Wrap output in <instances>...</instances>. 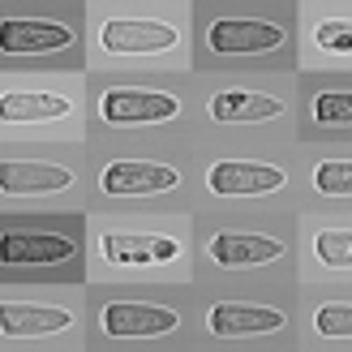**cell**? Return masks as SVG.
Segmentation results:
<instances>
[{
	"label": "cell",
	"instance_id": "19",
	"mask_svg": "<svg viewBox=\"0 0 352 352\" xmlns=\"http://www.w3.org/2000/svg\"><path fill=\"white\" fill-rule=\"evenodd\" d=\"M318 336H331V340H352V305H322L318 318Z\"/></svg>",
	"mask_w": 352,
	"mask_h": 352
},
{
	"label": "cell",
	"instance_id": "17",
	"mask_svg": "<svg viewBox=\"0 0 352 352\" xmlns=\"http://www.w3.org/2000/svg\"><path fill=\"white\" fill-rule=\"evenodd\" d=\"M314 189L327 198H352V160H327L314 168Z\"/></svg>",
	"mask_w": 352,
	"mask_h": 352
},
{
	"label": "cell",
	"instance_id": "20",
	"mask_svg": "<svg viewBox=\"0 0 352 352\" xmlns=\"http://www.w3.org/2000/svg\"><path fill=\"white\" fill-rule=\"evenodd\" d=\"M314 39L327 52H352V22L348 17H327V22L314 26Z\"/></svg>",
	"mask_w": 352,
	"mask_h": 352
},
{
	"label": "cell",
	"instance_id": "15",
	"mask_svg": "<svg viewBox=\"0 0 352 352\" xmlns=\"http://www.w3.org/2000/svg\"><path fill=\"white\" fill-rule=\"evenodd\" d=\"M103 254L112 262H133V267H151V262H168L176 254V241L164 236H108Z\"/></svg>",
	"mask_w": 352,
	"mask_h": 352
},
{
	"label": "cell",
	"instance_id": "7",
	"mask_svg": "<svg viewBox=\"0 0 352 352\" xmlns=\"http://www.w3.org/2000/svg\"><path fill=\"white\" fill-rule=\"evenodd\" d=\"M99 322L112 340H155V336H172L181 327V314L168 305H146V301H116V305H103Z\"/></svg>",
	"mask_w": 352,
	"mask_h": 352
},
{
	"label": "cell",
	"instance_id": "18",
	"mask_svg": "<svg viewBox=\"0 0 352 352\" xmlns=\"http://www.w3.org/2000/svg\"><path fill=\"white\" fill-rule=\"evenodd\" d=\"M314 120L318 125H352V91H322L314 95Z\"/></svg>",
	"mask_w": 352,
	"mask_h": 352
},
{
	"label": "cell",
	"instance_id": "14",
	"mask_svg": "<svg viewBox=\"0 0 352 352\" xmlns=\"http://www.w3.org/2000/svg\"><path fill=\"white\" fill-rule=\"evenodd\" d=\"M74 103L60 99V95H22V91H5L0 99V116L5 125H22V120H56V116H69Z\"/></svg>",
	"mask_w": 352,
	"mask_h": 352
},
{
	"label": "cell",
	"instance_id": "16",
	"mask_svg": "<svg viewBox=\"0 0 352 352\" xmlns=\"http://www.w3.org/2000/svg\"><path fill=\"white\" fill-rule=\"evenodd\" d=\"M314 254H318L322 267L336 271H352V232H340V228H327V232L314 236Z\"/></svg>",
	"mask_w": 352,
	"mask_h": 352
},
{
	"label": "cell",
	"instance_id": "1",
	"mask_svg": "<svg viewBox=\"0 0 352 352\" xmlns=\"http://www.w3.org/2000/svg\"><path fill=\"white\" fill-rule=\"evenodd\" d=\"M0 262L5 271H52L56 279H69V271L82 267V245L56 232H5Z\"/></svg>",
	"mask_w": 352,
	"mask_h": 352
},
{
	"label": "cell",
	"instance_id": "12",
	"mask_svg": "<svg viewBox=\"0 0 352 352\" xmlns=\"http://www.w3.org/2000/svg\"><path fill=\"white\" fill-rule=\"evenodd\" d=\"M74 327V314L56 305H5L0 336L5 340H34V336H56Z\"/></svg>",
	"mask_w": 352,
	"mask_h": 352
},
{
	"label": "cell",
	"instance_id": "11",
	"mask_svg": "<svg viewBox=\"0 0 352 352\" xmlns=\"http://www.w3.org/2000/svg\"><path fill=\"white\" fill-rule=\"evenodd\" d=\"M210 331L215 336H228V340H236V336H271V331H279L288 318H284V309H271V305H241V301H228V305H215L210 309Z\"/></svg>",
	"mask_w": 352,
	"mask_h": 352
},
{
	"label": "cell",
	"instance_id": "5",
	"mask_svg": "<svg viewBox=\"0 0 352 352\" xmlns=\"http://www.w3.org/2000/svg\"><path fill=\"white\" fill-rule=\"evenodd\" d=\"M99 185L112 198H155V193H172L181 185V172L155 160H116L99 172Z\"/></svg>",
	"mask_w": 352,
	"mask_h": 352
},
{
	"label": "cell",
	"instance_id": "9",
	"mask_svg": "<svg viewBox=\"0 0 352 352\" xmlns=\"http://www.w3.org/2000/svg\"><path fill=\"white\" fill-rule=\"evenodd\" d=\"M206 254L219 267H267V262H279L288 254V245L275 236H258V232H219L210 236Z\"/></svg>",
	"mask_w": 352,
	"mask_h": 352
},
{
	"label": "cell",
	"instance_id": "10",
	"mask_svg": "<svg viewBox=\"0 0 352 352\" xmlns=\"http://www.w3.org/2000/svg\"><path fill=\"white\" fill-rule=\"evenodd\" d=\"M74 185V172L60 164H39V160H5L0 164V189L5 198H22V193H60Z\"/></svg>",
	"mask_w": 352,
	"mask_h": 352
},
{
	"label": "cell",
	"instance_id": "3",
	"mask_svg": "<svg viewBox=\"0 0 352 352\" xmlns=\"http://www.w3.org/2000/svg\"><path fill=\"white\" fill-rule=\"evenodd\" d=\"M206 47L215 56H271L288 47V30L262 17H215L206 26Z\"/></svg>",
	"mask_w": 352,
	"mask_h": 352
},
{
	"label": "cell",
	"instance_id": "2",
	"mask_svg": "<svg viewBox=\"0 0 352 352\" xmlns=\"http://www.w3.org/2000/svg\"><path fill=\"white\" fill-rule=\"evenodd\" d=\"M0 47H5V60H34V56L52 60V56H74L78 34L52 17H5Z\"/></svg>",
	"mask_w": 352,
	"mask_h": 352
},
{
	"label": "cell",
	"instance_id": "6",
	"mask_svg": "<svg viewBox=\"0 0 352 352\" xmlns=\"http://www.w3.org/2000/svg\"><path fill=\"white\" fill-rule=\"evenodd\" d=\"M284 181H288L284 168L258 160H219L206 172L210 193H223V198H262V193L284 189Z\"/></svg>",
	"mask_w": 352,
	"mask_h": 352
},
{
	"label": "cell",
	"instance_id": "8",
	"mask_svg": "<svg viewBox=\"0 0 352 352\" xmlns=\"http://www.w3.org/2000/svg\"><path fill=\"white\" fill-rule=\"evenodd\" d=\"M176 34L168 22H146V17H112L103 22V47L120 56H142V52H168L176 47Z\"/></svg>",
	"mask_w": 352,
	"mask_h": 352
},
{
	"label": "cell",
	"instance_id": "13",
	"mask_svg": "<svg viewBox=\"0 0 352 352\" xmlns=\"http://www.w3.org/2000/svg\"><path fill=\"white\" fill-rule=\"evenodd\" d=\"M210 116L223 120V125H258V120L284 116V103L258 91H219L210 95Z\"/></svg>",
	"mask_w": 352,
	"mask_h": 352
},
{
	"label": "cell",
	"instance_id": "4",
	"mask_svg": "<svg viewBox=\"0 0 352 352\" xmlns=\"http://www.w3.org/2000/svg\"><path fill=\"white\" fill-rule=\"evenodd\" d=\"M99 116L108 125H164L181 116V99L164 91H142V86H112L99 99Z\"/></svg>",
	"mask_w": 352,
	"mask_h": 352
}]
</instances>
